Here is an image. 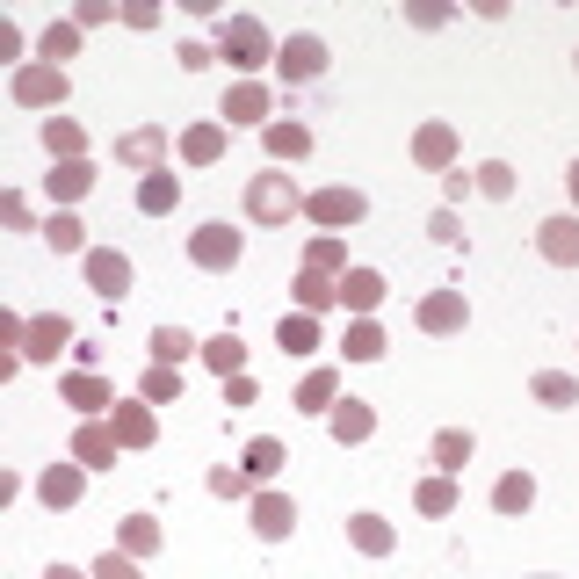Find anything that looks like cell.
Wrapping results in <instances>:
<instances>
[{"mask_svg":"<svg viewBox=\"0 0 579 579\" xmlns=\"http://www.w3.org/2000/svg\"><path fill=\"white\" fill-rule=\"evenodd\" d=\"M247 210H254L261 225L290 218V210H297V189H290V174H254V189H247Z\"/></svg>","mask_w":579,"mask_h":579,"instance_id":"6da1fadb","label":"cell"},{"mask_svg":"<svg viewBox=\"0 0 579 579\" xmlns=\"http://www.w3.org/2000/svg\"><path fill=\"white\" fill-rule=\"evenodd\" d=\"M218 51L232 58V66H261V58H268V29L239 15V22H225V29H218Z\"/></svg>","mask_w":579,"mask_h":579,"instance_id":"7a4b0ae2","label":"cell"},{"mask_svg":"<svg viewBox=\"0 0 579 579\" xmlns=\"http://www.w3.org/2000/svg\"><path fill=\"white\" fill-rule=\"evenodd\" d=\"M276 66H283V80H319L326 73V44L319 37H290Z\"/></svg>","mask_w":579,"mask_h":579,"instance_id":"3957f363","label":"cell"},{"mask_svg":"<svg viewBox=\"0 0 579 579\" xmlns=\"http://www.w3.org/2000/svg\"><path fill=\"white\" fill-rule=\"evenodd\" d=\"M189 254H196L203 268H232V261H239V232H232V225H203Z\"/></svg>","mask_w":579,"mask_h":579,"instance_id":"277c9868","label":"cell"},{"mask_svg":"<svg viewBox=\"0 0 579 579\" xmlns=\"http://www.w3.org/2000/svg\"><path fill=\"white\" fill-rule=\"evenodd\" d=\"M254 529H261L268 543H283V536L297 529V507H290L283 493H261V500H254Z\"/></svg>","mask_w":579,"mask_h":579,"instance_id":"5b68a950","label":"cell"},{"mask_svg":"<svg viewBox=\"0 0 579 579\" xmlns=\"http://www.w3.org/2000/svg\"><path fill=\"white\" fill-rule=\"evenodd\" d=\"M87 283H95L102 297H124L131 290V261L124 254H87Z\"/></svg>","mask_w":579,"mask_h":579,"instance_id":"8992f818","label":"cell"},{"mask_svg":"<svg viewBox=\"0 0 579 579\" xmlns=\"http://www.w3.org/2000/svg\"><path fill=\"white\" fill-rule=\"evenodd\" d=\"M312 218H319V225H355V218H362V196H355V189H319V196H312Z\"/></svg>","mask_w":579,"mask_h":579,"instance_id":"52a82bcc","label":"cell"},{"mask_svg":"<svg viewBox=\"0 0 579 579\" xmlns=\"http://www.w3.org/2000/svg\"><path fill=\"white\" fill-rule=\"evenodd\" d=\"M543 254H551V261H579V218H551V225H543Z\"/></svg>","mask_w":579,"mask_h":579,"instance_id":"ba28073f","label":"cell"},{"mask_svg":"<svg viewBox=\"0 0 579 579\" xmlns=\"http://www.w3.org/2000/svg\"><path fill=\"white\" fill-rule=\"evenodd\" d=\"M15 95H22V102H58V95H66V73H51V66H29V73L15 80Z\"/></svg>","mask_w":579,"mask_h":579,"instance_id":"9c48e42d","label":"cell"},{"mask_svg":"<svg viewBox=\"0 0 579 579\" xmlns=\"http://www.w3.org/2000/svg\"><path fill=\"white\" fill-rule=\"evenodd\" d=\"M22 355H37V362H51L58 348H66V319H37V326H22Z\"/></svg>","mask_w":579,"mask_h":579,"instance_id":"30bf717a","label":"cell"},{"mask_svg":"<svg viewBox=\"0 0 579 579\" xmlns=\"http://www.w3.org/2000/svg\"><path fill=\"white\" fill-rule=\"evenodd\" d=\"M420 326H428V333H456V326H464V297H428V304H420Z\"/></svg>","mask_w":579,"mask_h":579,"instance_id":"8fae6325","label":"cell"},{"mask_svg":"<svg viewBox=\"0 0 579 579\" xmlns=\"http://www.w3.org/2000/svg\"><path fill=\"white\" fill-rule=\"evenodd\" d=\"M370 428H377V413L362 406V399H348V406H333V435H341V442H362V435H370Z\"/></svg>","mask_w":579,"mask_h":579,"instance_id":"7c38bea8","label":"cell"},{"mask_svg":"<svg viewBox=\"0 0 579 579\" xmlns=\"http://www.w3.org/2000/svg\"><path fill=\"white\" fill-rule=\"evenodd\" d=\"M203 362L218 377H239V362H247V348H239V333H218V341H203Z\"/></svg>","mask_w":579,"mask_h":579,"instance_id":"4fadbf2b","label":"cell"},{"mask_svg":"<svg viewBox=\"0 0 579 579\" xmlns=\"http://www.w3.org/2000/svg\"><path fill=\"white\" fill-rule=\"evenodd\" d=\"M529 500H536V485H529V471H507V478L493 485V507H500V514H522Z\"/></svg>","mask_w":579,"mask_h":579,"instance_id":"5bb4252c","label":"cell"},{"mask_svg":"<svg viewBox=\"0 0 579 579\" xmlns=\"http://www.w3.org/2000/svg\"><path fill=\"white\" fill-rule=\"evenodd\" d=\"M196 341L181 326H152V355H160V370H181V355H189Z\"/></svg>","mask_w":579,"mask_h":579,"instance_id":"9a60e30c","label":"cell"},{"mask_svg":"<svg viewBox=\"0 0 579 579\" xmlns=\"http://www.w3.org/2000/svg\"><path fill=\"white\" fill-rule=\"evenodd\" d=\"M225 116H232V124H261V116H268V95H261V87H232V95H225Z\"/></svg>","mask_w":579,"mask_h":579,"instance_id":"2e32d148","label":"cell"},{"mask_svg":"<svg viewBox=\"0 0 579 579\" xmlns=\"http://www.w3.org/2000/svg\"><path fill=\"white\" fill-rule=\"evenodd\" d=\"M268 152H276V160H297V152H312V131L304 124H268Z\"/></svg>","mask_w":579,"mask_h":579,"instance_id":"e0dca14e","label":"cell"},{"mask_svg":"<svg viewBox=\"0 0 579 579\" xmlns=\"http://www.w3.org/2000/svg\"><path fill=\"white\" fill-rule=\"evenodd\" d=\"M73 456H80V464H109L116 435H109V428H80V435H73Z\"/></svg>","mask_w":579,"mask_h":579,"instance_id":"ac0fdd59","label":"cell"},{"mask_svg":"<svg viewBox=\"0 0 579 579\" xmlns=\"http://www.w3.org/2000/svg\"><path fill=\"white\" fill-rule=\"evenodd\" d=\"M348 536H355V543H362L370 558H384V551H391V529L377 522V514H355V522H348Z\"/></svg>","mask_w":579,"mask_h":579,"instance_id":"d6986e66","label":"cell"},{"mask_svg":"<svg viewBox=\"0 0 579 579\" xmlns=\"http://www.w3.org/2000/svg\"><path fill=\"white\" fill-rule=\"evenodd\" d=\"M276 341H283L290 355H312V348H319V326L297 312V319H283V326H276Z\"/></svg>","mask_w":579,"mask_h":579,"instance_id":"ffe728a7","label":"cell"},{"mask_svg":"<svg viewBox=\"0 0 579 579\" xmlns=\"http://www.w3.org/2000/svg\"><path fill=\"white\" fill-rule=\"evenodd\" d=\"M435 464L464 471V464H471V435H464V428H442V435H435Z\"/></svg>","mask_w":579,"mask_h":579,"instance_id":"44dd1931","label":"cell"},{"mask_svg":"<svg viewBox=\"0 0 579 579\" xmlns=\"http://www.w3.org/2000/svg\"><path fill=\"white\" fill-rule=\"evenodd\" d=\"M297 406H304V413H333V370H312V377H304Z\"/></svg>","mask_w":579,"mask_h":579,"instance_id":"7402d4cb","label":"cell"},{"mask_svg":"<svg viewBox=\"0 0 579 579\" xmlns=\"http://www.w3.org/2000/svg\"><path fill=\"white\" fill-rule=\"evenodd\" d=\"M44 500H51V507H73V500H80V471H66V464L44 471Z\"/></svg>","mask_w":579,"mask_h":579,"instance_id":"603a6c76","label":"cell"},{"mask_svg":"<svg viewBox=\"0 0 579 579\" xmlns=\"http://www.w3.org/2000/svg\"><path fill=\"white\" fill-rule=\"evenodd\" d=\"M341 297H348V304H355V312H370V304H377V297H384V283H377V276H370V268H355V276H348V283H341Z\"/></svg>","mask_w":579,"mask_h":579,"instance_id":"cb8c5ba5","label":"cell"},{"mask_svg":"<svg viewBox=\"0 0 579 579\" xmlns=\"http://www.w3.org/2000/svg\"><path fill=\"white\" fill-rule=\"evenodd\" d=\"M44 239H51L58 254H80V239H87V232H80V218H66V210H58V218L44 225Z\"/></svg>","mask_w":579,"mask_h":579,"instance_id":"d4e9b609","label":"cell"},{"mask_svg":"<svg viewBox=\"0 0 579 579\" xmlns=\"http://www.w3.org/2000/svg\"><path fill=\"white\" fill-rule=\"evenodd\" d=\"M536 399H543V406H572V399H579V384L558 377V370H543V377H536Z\"/></svg>","mask_w":579,"mask_h":579,"instance_id":"484cf974","label":"cell"},{"mask_svg":"<svg viewBox=\"0 0 579 579\" xmlns=\"http://www.w3.org/2000/svg\"><path fill=\"white\" fill-rule=\"evenodd\" d=\"M66 399H73V406H109V384L80 370V377H66Z\"/></svg>","mask_w":579,"mask_h":579,"instance_id":"4316f807","label":"cell"},{"mask_svg":"<svg viewBox=\"0 0 579 579\" xmlns=\"http://www.w3.org/2000/svg\"><path fill=\"white\" fill-rule=\"evenodd\" d=\"M116 152H124V160H138V167H152V160H160V131H131Z\"/></svg>","mask_w":579,"mask_h":579,"instance_id":"83f0119b","label":"cell"},{"mask_svg":"<svg viewBox=\"0 0 579 579\" xmlns=\"http://www.w3.org/2000/svg\"><path fill=\"white\" fill-rule=\"evenodd\" d=\"M174 196H181V181H174V174H152L145 189H138V203H145V210H167Z\"/></svg>","mask_w":579,"mask_h":579,"instance_id":"f1b7e54d","label":"cell"},{"mask_svg":"<svg viewBox=\"0 0 579 579\" xmlns=\"http://www.w3.org/2000/svg\"><path fill=\"white\" fill-rule=\"evenodd\" d=\"M276 464H283V442H268V435H261V442H247V471H254V478H268Z\"/></svg>","mask_w":579,"mask_h":579,"instance_id":"f546056e","label":"cell"},{"mask_svg":"<svg viewBox=\"0 0 579 579\" xmlns=\"http://www.w3.org/2000/svg\"><path fill=\"white\" fill-rule=\"evenodd\" d=\"M348 355H355V362H377V355H384V333H377V326H355V333H348Z\"/></svg>","mask_w":579,"mask_h":579,"instance_id":"4dcf8cb0","label":"cell"},{"mask_svg":"<svg viewBox=\"0 0 579 579\" xmlns=\"http://www.w3.org/2000/svg\"><path fill=\"white\" fill-rule=\"evenodd\" d=\"M145 399H152V406L181 399V370H152V377H145Z\"/></svg>","mask_w":579,"mask_h":579,"instance_id":"1f68e13d","label":"cell"},{"mask_svg":"<svg viewBox=\"0 0 579 579\" xmlns=\"http://www.w3.org/2000/svg\"><path fill=\"white\" fill-rule=\"evenodd\" d=\"M116 442H152V420L138 406H124V413H116Z\"/></svg>","mask_w":579,"mask_h":579,"instance_id":"d6a6232c","label":"cell"},{"mask_svg":"<svg viewBox=\"0 0 579 579\" xmlns=\"http://www.w3.org/2000/svg\"><path fill=\"white\" fill-rule=\"evenodd\" d=\"M420 507H428V514H449V507H456V485H449V478H428V485H420Z\"/></svg>","mask_w":579,"mask_h":579,"instance_id":"836d02e7","label":"cell"},{"mask_svg":"<svg viewBox=\"0 0 579 579\" xmlns=\"http://www.w3.org/2000/svg\"><path fill=\"white\" fill-rule=\"evenodd\" d=\"M420 160H428V167H442V160H449V131H442V124L420 131Z\"/></svg>","mask_w":579,"mask_h":579,"instance_id":"e575fe53","label":"cell"},{"mask_svg":"<svg viewBox=\"0 0 579 579\" xmlns=\"http://www.w3.org/2000/svg\"><path fill=\"white\" fill-rule=\"evenodd\" d=\"M297 297H304V312H326V304L341 297V290H326L319 276H304V283H297Z\"/></svg>","mask_w":579,"mask_h":579,"instance_id":"d590c367","label":"cell"},{"mask_svg":"<svg viewBox=\"0 0 579 579\" xmlns=\"http://www.w3.org/2000/svg\"><path fill=\"white\" fill-rule=\"evenodd\" d=\"M87 189V167H58L51 174V196H80Z\"/></svg>","mask_w":579,"mask_h":579,"instance_id":"8d00e7d4","label":"cell"},{"mask_svg":"<svg viewBox=\"0 0 579 579\" xmlns=\"http://www.w3.org/2000/svg\"><path fill=\"white\" fill-rule=\"evenodd\" d=\"M218 145H225V138L210 131V124H203V131H189V160H218Z\"/></svg>","mask_w":579,"mask_h":579,"instance_id":"74e56055","label":"cell"},{"mask_svg":"<svg viewBox=\"0 0 579 579\" xmlns=\"http://www.w3.org/2000/svg\"><path fill=\"white\" fill-rule=\"evenodd\" d=\"M478 189H485V196H507L514 174H507V167H478Z\"/></svg>","mask_w":579,"mask_h":579,"instance_id":"f35d334b","label":"cell"},{"mask_svg":"<svg viewBox=\"0 0 579 579\" xmlns=\"http://www.w3.org/2000/svg\"><path fill=\"white\" fill-rule=\"evenodd\" d=\"M73 44H80L73 29H44V58H73Z\"/></svg>","mask_w":579,"mask_h":579,"instance_id":"ab89813d","label":"cell"},{"mask_svg":"<svg viewBox=\"0 0 579 579\" xmlns=\"http://www.w3.org/2000/svg\"><path fill=\"white\" fill-rule=\"evenodd\" d=\"M44 145H51V152H73L80 131H73V124H44Z\"/></svg>","mask_w":579,"mask_h":579,"instance_id":"60d3db41","label":"cell"},{"mask_svg":"<svg viewBox=\"0 0 579 579\" xmlns=\"http://www.w3.org/2000/svg\"><path fill=\"white\" fill-rule=\"evenodd\" d=\"M95 579H138V565H131V558H116V551H109V558L95 565Z\"/></svg>","mask_w":579,"mask_h":579,"instance_id":"b9f144b4","label":"cell"},{"mask_svg":"<svg viewBox=\"0 0 579 579\" xmlns=\"http://www.w3.org/2000/svg\"><path fill=\"white\" fill-rule=\"evenodd\" d=\"M152 536H160V529H152V522H145V514H138V522L124 529V543H131V551H152Z\"/></svg>","mask_w":579,"mask_h":579,"instance_id":"7bdbcfd3","label":"cell"},{"mask_svg":"<svg viewBox=\"0 0 579 579\" xmlns=\"http://www.w3.org/2000/svg\"><path fill=\"white\" fill-rule=\"evenodd\" d=\"M44 579H80V572H66V565H51V572H44Z\"/></svg>","mask_w":579,"mask_h":579,"instance_id":"ee69618b","label":"cell"},{"mask_svg":"<svg viewBox=\"0 0 579 579\" xmlns=\"http://www.w3.org/2000/svg\"><path fill=\"white\" fill-rule=\"evenodd\" d=\"M565 181H572V196H579V167H572V174H565Z\"/></svg>","mask_w":579,"mask_h":579,"instance_id":"f6af8a7d","label":"cell"},{"mask_svg":"<svg viewBox=\"0 0 579 579\" xmlns=\"http://www.w3.org/2000/svg\"><path fill=\"white\" fill-rule=\"evenodd\" d=\"M536 579H558V572H536Z\"/></svg>","mask_w":579,"mask_h":579,"instance_id":"bcb514c9","label":"cell"}]
</instances>
